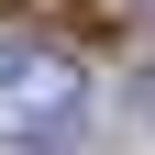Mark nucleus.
Here are the masks:
<instances>
[{"instance_id":"obj_1","label":"nucleus","mask_w":155,"mask_h":155,"mask_svg":"<svg viewBox=\"0 0 155 155\" xmlns=\"http://www.w3.org/2000/svg\"><path fill=\"white\" fill-rule=\"evenodd\" d=\"M78 133H89V67H78L67 45L11 33V45H0V144H22V155H67Z\"/></svg>"},{"instance_id":"obj_2","label":"nucleus","mask_w":155,"mask_h":155,"mask_svg":"<svg viewBox=\"0 0 155 155\" xmlns=\"http://www.w3.org/2000/svg\"><path fill=\"white\" fill-rule=\"evenodd\" d=\"M144 100H155V78H144Z\"/></svg>"}]
</instances>
